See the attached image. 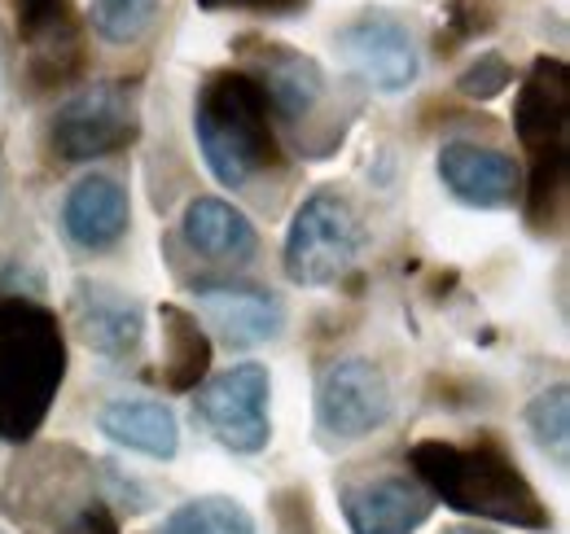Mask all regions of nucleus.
<instances>
[{"label": "nucleus", "instance_id": "f257e3e1", "mask_svg": "<svg viewBox=\"0 0 570 534\" xmlns=\"http://www.w3.org/2000/svg\"><path fill=\"white\" fill-rule=\"evenodd\" d=\"M409 468L430 491V500L448 504L452 513L527 534L553 531V513L544 508L540 491L497 438H422L409 447Z\"/></svg>", "mask_w": 570, "mask_h": 534}, {"label": "nucleus", "instance_id": "f03ea898", "mask_svg": "<svg viewBox=\"0 0 570 534\" xmlns=\"http://www.w3.org/2000/svg\"><path fill=\"white\" fill-rule=\"evenodd\" d=\"M194 136L203 162L224 189H250L282 171V136L273 106L250 70H212L194 97Z\"/></svg>", "mask_w": 570, "mask_h": 534}, {"label": "nucleus", "instance_id": "7ed1b4c3", "mask_svg": "<svg viewBox=\"0 0 570 534\" xmlns=\"http://www.w3.org/2000/svg\"><path fill=\"white\" fill-rule=\"evenodd\" d=\"M67 382L58 316L22 294L0 298V443H31Z\"/></svg>", "mask_w": 570, "mask_h": 534}, {"label": "nucleus", "instance_id": "20e7f679", "mask_svg": "<svg viewBox=\"0 0 570 534\" xmlns=\"http://www.w3.org/2000/svg\"><path fill=\"white\" fill-rule=\"evenodd\" d=\"M513 132L531 154V176H522L527 224L558 233L570 189V67L562 58L531 62L513 97Z\"/></svg>", "mask_w": 570, "mask_h": 534}, {"label": "nucleus", "instance_id": "39448f33", "mask_svg": "<svg viewBox=\"0 0 570 534\" xmlns=\"http://www.w3.org/2000/svg\"><path fill=\"white\" fill-rule=\"evenodd\" d=\"M364 219H360L356 201L343 189H312L298 201L289 228H285L282 267L285 276L303 289H325L338 285L364 255Z\"/></svg>", "mask_w": 570, "mask_h": 534}, {"label": "nucleus", "instance_id": "423d86ee", "mask_svg": "<svg viewBox=\"0 0 570 534\" xmlns=\"http://www.w3.org/2000/svg\"><path fill=\"white\" fill-rule=\"evenodd\" d=\"M141 132V83L101 79L79 88L49 119V154L58 162H92L128 149Z\"/></svg>", "mask_w": 570, "mask_h": 534}, {"label": "nucleus", "instance_id": "0eeeda50", "mask_svg": "<svg viewBox=\"0 0 570 534\" xmlns=\"http://www.w3.org/2000/svg\"><path fill=\"white\" fill-rule=\"evenodd\" d=\"M395 416V390L377 359L343 355L316 377V429L325 443L347 447L377 434Z\"/></svg>", "mask_w": 570, "mask_h": 534}, {"label": "nucleus", "instance_id": "6e6552de", "mask_svg": "<svg viewBox=\"0 0 570 534\" xmlns=\"http://www.w3.org/2000/svg\"><path fill=\"white\" fill-rule=\"evenodd\" d=\"M268 403H273L268 368L246 359V364H233V368L215 373L212 382H203L194 390V416L203 421V429L219 447H228L237 456H255L273 443Z\"/></svg>", "mask_w": 570, "mask_h": 534}, {"label": "nucleus", "instance_id": "1a4fd4ad", "mask_svg": "<svg viewBox=\"0 0 570 534\" xmlns=\"http://www.w3.org/2000/svg\"><path fill=\"white\" fill-rule=\"evenodd\" d=\"M334 49H338L343 67L373 92H409L422 75L417 40H413L409 22L382 4H368L352 22H343L334 36Z\"/></svg>", "mask_w": 570, "mask_h": 534}, {"label": "nucleus", "instance_id": "9d476101", "mask_svg": "<svg viewBox=\"0 0 570 534\" xmlns=\"http://www.w3.org/2000/svg\"><path fill=\"white\" fill-rule=\"evenodd\" d=\"M13 31L22 44V79L36 97L79 79L83 31L71 0H13Z\"/></svg>", "mask_w": 570, "mask_h": 534}, {"label": "nucleus", "instance_id": "9b49d317", "mask_svg": "<svg viewBox=\"0 0 570 534\" xmlns=\"http://www.w3.org/2000/svg\"><path fill=\"white\" fill-rule=\"evenodd\" d=\"M237 53L246 58L242 70H250L259 79V88L273 106V119H282L289 128H303L307 119H316V110L330 97V75L312 53H298L277 40H255V36L237 40Z\"/></svg>", "mask_w": 570, "mask_h": 534}, {"label": "nucleus", "instance_id": "f8f14e48", "mask_svg": "<svg viewBox=\"0 0 570 534\" xmlns=\"http://www.w3.org/2000/svg\"><path fill=\"white\" fill-rule=\"evenodd\" d=\"M352 534H417L434 513L430 491L413 473H373L338 486Z\"/></svg>", "mask_w": 570, "mask_h": 534}, {"label": "nucleus", "instance_id": "ddd939ff", "mask_svg": "<svg viewBox=\"0 0 570 534\" xmlns=\"http://www.w3.org/2000/svg\"><path fill=\"white\" fill-rule=\"evenodd\" d=\"M439 185L470 210H509L522 198V162L479 140H448L434 158Z\"/></svg>", "mask_w": 570, "mask_h": 534}, {"label": "nucleus", "instance_id": "4468645a", "mask_svg": "<svg viewBox=\"0 0 570 534\" xmlns=\"http://www.w3.org/2000/svg\"><path fill=\"white\" fill-rule=\"evenodd\" d=\"M198 316L237 350H255L285 329V303L250 280H198Z\"/></svg>", "mask_w": 570, "mask_h": 534}, {"label": "nucleus", "instance_id": "2eb2a0df", "mask_svg": "<svg viewBox=\"0 0 570 534\" xmlns=\"http://www.w3.org/2000/svg\"><path fill=\"white\" fill-rule=\"evenodd\" d=\"M71 329L92 355L128 359V355L141 350L145 307L132 294H124L119 285L83 276V280H75L71 289Z\"/></svg>", "mask_w": 570, "mask_h": 534}, {"label": "nucleus", "instance_id": "dca6fc26", "mask_svg": "<svg viewBox=\"0 0 570 534\" xmlns=\"http://www.w3.org/2000/svg\"><path fill=\"white\" fill-rule=\"evenodd\" d=\"M128 228H132V201L115 176L92 171V176L75 180L62 201V233L79 250H88V255L115 250L128 237Z\"/></svg>", "mask_w": 570, "mask_h": 534}, {"label": "nucleus", "instance_id": "f3484780", "mask_svg": "<svg viewBox=\"0 0 570 534\" xmlns=\"http://www.w3.org/2000/svg\"><path fill=\"white\" fill-rule=\"evenodd\" d=\"M180 241L212 264H250L259 250L255 224L224 198H194L180 215Z\"/></svg>", "mask_w": 570, "mask_h": 534}, {"label": "nucleus", "instance_id": "a211bd4d", "mask_svg": "<svg viewBox=\"0 0 570 534\" xmlns=\"http://www.w3.org/2000/svg\"><path fill=\"white\" fill-rule=\"evenodd\" d=\"M97 429L149 461H171L180 452V421L158 399H110L97 412Z\"/></svg>", "mask_w": 570, "mask_h": 534}, {"label": "nucleus", "instance_id": "6ab92c4d", "mask_svg": "<svg viewBox=\"0 0 570 534\" xmlns=\"http://www.w3.org/2000/svg\"><path fill=\"white\" fill-rule=\"evenodd\" d=\"M158 329H163V390L194 395L212 373V334H207V325L194 312H185L176 303H163L158 307Z\"/></svg>", "mask_w": 570, "mask_h": 534}, {"label": "nucleus", "instance_id": "aec40b11", "mask_svg": "<svg viewBox=\"0 0 570 534\" xmlns=\"http://www.w3.org/2000/svg\"><path fill=\"white\" fill-rule=\"evenodd\" d=\"M158 534H255V517L233 495H198L171 508Z\"/></svg>", "mask_w": 570, "mask_h": 534}, {"label": "nucleus", "instance_id": "412c9836", "mask_svg": "<svg viewBox=\"0 0 570 534\" xmlns=\"http://www.w3.org/2000/svg\"><path fill=\"white\" fill-rule=\"evenodd\" d=\"M522 421H527V429H531L535 447H540V452H544L558 468H567V456H570V395H567V386H562V382H558V386H544L535 399L527 403Z\"/></svg>", "mask_w": 570, "mask_h": 534}, {"label": "nucleus", "instance_id": "4be33fe9", "mask_svg": "<svg viewBox=\"0 0 570 534\" xmlns=\"http://www.w3.org/2000/svg\"><path fill=\"white\" fill-rule=\"evenodd\" d=\"M158 18V0H92L88 22L106 44H132Z\"/></svg>", "mask_w": 570, "mask_h": 534}, {"label": "nucleus", "instance_id": "5701e85b", "mask_svg": "<svg viewBox=\"0 0 570 534\" xmlns=\"http://www.w3.org/2000/svg\"><path fill=\"white\" fill-rule=\"evenodd\" d=\"M509 83H513V67L500 58L497 49L479 53L470 67L456 75V92H465L470 101H492L500 92H509Z\"/></svg>", "mask_w": 570, "mask_h": 534}, {"label": "nucleus", "instance_id": "b1692460", "mask_svg": "<svg viewBox=\"0 0 570 534\" xmlns=\"http://www.w3.org/2000/svg\"><path fill=\"white\" fill-rule=\"evenodd\" d=\"M203 13H259V18H294L307 13L312 0H194Z\"/></svg>", "mask_w": 570, "mask_h": 534}, {"label": "nucleus", "instance_id": "393cba45", "mask_svg": "<svg viewBox=\"0 0 570 534\" xmlns=\"http://www.w3.org/2000/svg\"><path fill=\"white\" fill-rule=\"evenodd\" d=\"M58 534H119V522H115V513L101 500H88Z\"/></svg>", "mask_w": 570, "mask_h": 534}, {"label": "nucleus", "instance_id": "a878e982", "mask_svg": "<svg viewBox=\"0 0 570 534\" xmlns=\"http://www.w3.org/2000/svg\"><path fill=\"white\" fill-rule=\"evenodd\" d=\"M443 534H492V531H479V526H452V531H443Z\"/></svg>", "mask_w": 570, "mask_h": 534}]
</instances>
